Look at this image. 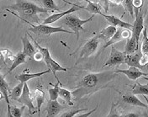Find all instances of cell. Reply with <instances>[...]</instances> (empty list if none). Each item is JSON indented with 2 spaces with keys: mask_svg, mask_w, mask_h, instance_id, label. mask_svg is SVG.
<instances>
[{
  "mask_svg": "<svg viewBox=\"0 0 148 117\" xmlns=\"http://www.w3.org/2000/svg\"><path fill=\"white\" fill-rule=\"evenodd\" d=\"M117 76L115 71L92 72L84 76L72 91L73 98L78 101L83 97H89L99 90L109 87V83Z\"/></svg>",
  "mask_w": 148,
  "mask_h": 117,
  "instance_id": "6da1fadb",
  "label": "cell"
},
{
  "mask_svg": "<svg viewBox=\"0 0 148 117\" xmlns=\"http://www.w3.org/2000/svg\"><path fill=\"white\" fill-rule=\"evenodd\" d=\"M7 11L10 12L11 14H14L20 19H34L37 18V14L40 13H47L51 10L46 8H41L35 4L34 3L30 1H25V0H16L15 4L9 6L6 9Z\"/></svg>",
  "mask_w": 148,
  "mask_h": 117,
  "instance_id": "7a4b0ae2",
  "label": "cell"
},
{
  "mask_svg": "<svg viewBox=\"0 0 148 117\" xmlns=\"http://www.w3.org/2000/svg\"><path fill=\"white\" fill-rule=\"evenodd\" d=\"M24 22L27 23L29 25H30V27L29 28V30L32 31L33 33H35L37 36H51L54 33H58V32H63V33H67V34H74L73 31H69L65 30L62 26H58V27H53V26H50L49 25H45V24H40L38 25H35L33 24H31L30 22H29L26 19H21Z\"/></svg>",
  "mask_w": 148,
  "mask_h": 117,
  "instance_id": "3957f363",
  "label": "cell"
},
{
  "mask_svg": "<svg viewBox=\"0 0 148 117\" xmlns=\"http://www.w3.org/2000/svg\"><path fill=\"white\" fill-rule=\"evenodd\" d=\"M94 16H95V14L92 15L90 18L86 19H79L76 15H69L68 14L64 19L63 21H64L65 25L73 31L74 34L77 36V39H78L79 38V32H80V30H83V25L88 23V22L92 21Z\"/></svg>",
  "mask_w": 148,
  "mask_h": 117,
  "instance_id": "277c9868",
  "label": "cell"
},
{
  "mask_svg": "<svg viewBox=\"0 0 148 117\" xmlns=\"http://www.w3.org/2000/svg\"><path fill=\"white\" fill-rule=\"evenodd\" d=\"M99 36H94L92 39L88 40L82 47L80 55H79V58L77 60V62H79V60H83L84 58H88L91 55H92L97 50L98 45H99Z\"/></svg>",
  "mask_w": 148,
  "mask_h": 117,
  "instance_id": "5b68a950",
  "label": "cell"
},
{
  "mask_svg": "<svg viewBox=\"0 0 148 117\" xmlns=\"http://www.w3.org/2000/svg\"><path fill=\"white\" fill-rule=\"evenodd\" d=\"M68 4H72L73 7L71 9H69L68 10H66L62 13H58V14H53L50 16H48L47 18L43 20V24L45 25H50V24H52V23H55L57 20H59L61 18H62L65 15H68L70 14H73L74 12H77L80 9H84V6H79V5H77L75 3H69V2H66Z\"/></svg>",
  "mask_w": 148,
  "mask_h": 117,
  "instance_id": "8992f818",
  "label": "cell"
},
{
  "mask_svg": "<svg viewBox=\"0 0 148 117\" xmlns=\"http://www.w3.org/2000/svg\"><path fill=\"white\" fill-rule=\"evenodd\" d=\"M125 56H126V54L125 52L118 51L114 45H112L110 58L108 59V61L106 63H104L103 67L119 66L120 64H123V63H125Z\"/></svg>",
  "mask_w": 148,
  "mask_h": 117,
  "instance_id": "52a82bcc",
  "label": "cell"
},
{
  "mask_svg": "<svg viewBox=\"0 0 148 117\" xmlns=\"http://www.w3.org/2000/svg\"><path fill=\"white\" fill-rule=\"evenodd\" d=\"M18 103L25 105L26 107H28V109L29 111L30 114H33L35 112V106L33 105V97L29 92V89L28 87L27 83H25L24 85V89H23V93L21 94V96L19 97V99L17 100Z\"/></svg>",
  "mask_w": 148,
  "mask_h": 117,
  "instance_id": "ba28073f",
  "label": "cell"
},
{
  "mask_svg": "<svg viewBox=\"0 0 148 117\" xmlns=\"http://www.w3.org/2000/svg\"><path fill=\"white\" fill-rule=\"evenodd\" d=\"M135 11H136V20L132 28V34L136 36V41L139 43L140 36L144 30V19H143V14H142L141 9H140V11L138 10H135Z\"/></svg>",
  "mask_w": 148,
  "mask_h": 117,
  "instance_id": "9c48e42d",
  "label": "cell"
},
{
  "mask_svg": "<svg viewBox=\"0 0 148 117\" xmlns=\"http://www.w3.org/2000/svg\"><path fill=\"white\" fill-rule=\"evenodd\" d=\"M115 72H116V73H123V74H125L129 79L133 80V81L137 80L139 78H140L142 76H148V73L141 72L140 70V68L135 67H129V68L125 69V70L117 69Z\"/></svg>",
  "mask_w": 148,
  "mask_h": 117,
  "instance_id": "30bf717a",
  "label": "cell"
},
{
  "mask_svg": "<svg viewBox=\"0 0 148 117\" xmlns=\"http://www.w3.org/2000/svg\"><path fill=\"white\" fill-rule=\"evenodd\" d=\"M102 16L104 17V19L109 22L110 25H114L115 27H120L123 29H132L133 28V25L127 23V22H125L114 15H105V14H102Z\"/></svg>",
  "mask_w": 148,
  "mask_h": 117,
  "instance_id": "8fae6325",
  "label": "cell"
},
{
  "mask_svg": "<svg viewBox=\"0 0 148 117\" xmlns=\"http://www.w3.org/2000/svg\"><path fill=\"white\" fill-rule=\"evenodd\" d=\"M140 57H141V52H134V53H131V54L126 55L125 63L128 67H135L141 69L143 67L140 63Z\"/></svg>",
  "mask_w": 148,
  "mask_h": 117,
  "instance_id": "7c38bea8",
  "label": "cell"
},
{
  "mask_svg": "<svg viewBox=\"0 0 148 117\" xmlns=\"http://www.w3.org/2000/svg\"><path fill=\"white\" fill-rule=\"evenodd\" d=\"M50 72H51V70L49 69V68L47 70H46V71H43V72H36V73H29V71L27 72V70H25L23 73H21L19 75H16L15 78L17 80H18V81L25 83V82L32 79V78H38V77H40V76L46 74V73H49Z\"/></svg>",
  "mask_w": 148,
  "mask_h": 117,
  "instance_id": "4fadbf2b",
  "label": "cell"
},
{
  "mask_svg": "<svg viewBox=\"0 0 148 117\" xmlns=\"http://www.w3.org/2000/svg\"><path fill=\"white\" fill-rule=\"evenodd\" d=\"M62 109H63V106H62L59 104L57 99L50 100L48 105H47V107H46L47 116H58Z\"/></svg>",
  "mask_w": 148,
  "mask_h": 117,
  "instance_id": "5bb4252c",
  "label": "cell"
},
{
  "mask_svg": "<svg viewBox=\"0 0 148 117\" xmlns=\"http://www.w3.org/2000/svg\"><path fill=\"white\" fill-rule=\"evenodd\" d=\"M21 41L23 43V52L27 56L30 58H34V56L36 54V48L31 44L27 36L21 37Z\"/></svg>",
  "mask_w": 148,
  "mask_h": 117,
  "instance_id": "9a60e30c",
  "label": "cell"
},
{
  "mask_svg": "<svg viewBox=\"0 0 148 117\" xmlns=\"http://www.w3.org/2000/svg\"><path fill=\"white\" fill-rule=\"evenodd\" d=\"M122 100L124 103L128 104L130 105H134V106H140V107H143V108H148L147 105L142 103L140 99L136 96V94H125L123 96Z\"/></svg>",
  "mask_w": 148,
  "mask_h": 117,
  "instance_id": "2e32d148",
  "label": "cell"
},
{
  "mask_svg": "<svg viewBox=\"0 0 148 117\" xmlns=\"http://www.w3.org/2000/svg\"><path fill=\"white\" fill-rule=\"evenodd\" d=\"M138 50V42L136 41V36L132 34V36L128 39V41L126 42L125 48V53L126 55L131 54L136 52Z\"/></svg>",
  "mask_w": 148,
  "mask_h": 117,
  "instance_id": "e0dca14e",
  "label": "cell"
},
{
  "mask_svg": "<svg viewBox=\"0 0 148 117\" xmlns=\"http://www.w3.org/2000/svg\"><path fill=\"white\" fill-rule=\"evenodd\" d=\"M8 92H9V84L6 82L4 76L1 75L0 77V93H1V99H4L6 100L7 104H8V108H9V95H8Z\"/></svg>",
  "mask_w": 148,
  "mask_h": 117,
  "instance_id": "ac0fdd59",
  "label": "cell"
},
{
  "mask_svg": "<svg viewBox=\"0 0 148 117\" xmlns=\"http://www.w3.org/2000/svg\"><path fill=\"white\" fill-rule=\"evenodd\" d=\"M117 29H118L117 27H115V26L111 25H109V26L104 28L98 36H99V39H102L105 42H107L111 37L115 34V32L117 31Z\"/></svg>",
  "mask_w": 148,
  "mask_h": 117,
  "instance_id": "d6986e66",
  "label": "cell"
},
{
  "mask_svg": "<svg viewBox=\"0 0 148 117\" xmlns=\"http://www.w3.org/2000/svg\"><path fill=\"white\" fill-rule=\"evenodd\" d=\"M26 55L24 53V52H19L18 54L15 56L14 57V60L13 61L12 65L9 68V70L8 71V73L11 72L12 71H14L18 66L21 65V64H24L25 63V59H26Z\"/></svg>",
  "mask_w": 148,
  "mask_h": 117,
  "instance_id": "ffe728a7",
  "label": "cell"
},
{
  "mask_svg": "<svg viewBox=\"0 0 148 117\" xmlns=\"http://www.w3.org/2000/svg\"><path fill=\"white\" fill-rule=\"evenodd\" d=\"M122 29H123V28L118 27L117 31L115 32V34L112 36L110 39L105 43V45L103 46V50H104V49H106L107 47H109V46H110V45H114L115 43H117V42H119L120 41L124 40L123 36H122Z\"/></svg>",
  "mask_w": 148,
  "mask_h": 117,
  "instance_id": "44dd1931",
  "label": "cell"
},
{
  "mask_svg": "<svg viewBox=\"0 0 148 117\" xmlns=\"http://www.w3.org/2000/svg\"><path fill=\"white\" fill-rule=\"evenodd\" d=\"M24 85H25V83H23V82H20L18 85H16L13 89L10 91L9 98L13 100H18L19 97L21 96L22 93H23Z\"/></svg>",
  "mask_w": 148,
  "mask_h": 117,
  "instance_id": "7402d4cb",
  "label": "cell"
},
{
  "mask_svg": "<svg viewBox=\"0 0 148 117\" xmlns=\"http://www.w3.org/2000/svg\"><path fill=\"white\" fill-rule=\"evenodd\" d=\"M83 9L88 11L89 13H91L92 14H100V15H102L101 5L97 3L92 2L90 0L88 2V6L84 7Z\"/></svg>",
  "mask_w": 148,
  "mask_h": 117,
  "instance_id": "603a6c76",
  "label": "cell"
},
{
  "mask_svg": "<svg viewBox=\"0 0 148 117\" xmlns=\"http://www.w3.org/2000/svg\"><path fill=\"white\" fill-rule=\"evenodd\" d=\"M34 93H35V97H36V99L37 111H38V115L40 116V108H41V105H42V104L44 103V100H45V94H44L42 89H40L39 88H37Z\"/></svg>",
  "mask_w": 148,
  "mask_h": 117,
  "instance_id": "cb8c5ba5",
  "label": "cell"
},
{
  "mask_svg": "<svg viewBox=\"0 0 148 117\" xmlns=\"http://www.w3.org/2000/svg\"><path fill=\"white\" fill-rule=\"evenodd\" d=\"M49 69H51V72H53V74L55 75V78H56V81H60V80L58 79L57 76H56V72H62V71H63V72H66V71H67V69H66V68H65V67H62V66H61L59 63H57V62H56L53 58H51V59Z\"/></svg>",
  "mask_w": 148,
  "mask_h": 117,
  "instance_id": "d4e9b609",
  "label": "cell"
},
{
  "mask_svg": "<svg viewBox=\"0 0 148 117\" xmlns=\"http://www.w3.org/2000/svg\"><path fill=\"white\" fill-rule=\"evenodd\" d=\"M59 97L65 100L69 105H73V103L72 101L73 99V94L71 91L63 89V88H60L59 89Z\"/></svg>",
  "mask_w": 148,
  "mask_h": 117,
  "instance_id": "484cf974",
  "label": "cell"
},
{
  "mask_svg": "<svg viewBox=\"0 0 148 117\" xmlns=\"http://www.w3.org/2000/svg\"><path fill=\"white\" fill-rule=\"evenodd\" d=\"M33 41H34V43H35V45H36V47L39 49V51H40L41 52H42V54L44 56V62L46 63V66H47V67L49 68V67H50V62H51V59L52 58L51 56V54H50V52H49V50L47 49V48H45V47H42V46H40V45H39L38 43H37L36 41L33 39Z\"/></svg>",
  "mask_w": 148,
  "mask_h": 117,
  "instance_id": "4316f807",
  "label": "cell"
},
{
  "mask_svg": "<svg viewBox=\"0 0 148 117\" xmlns=\"http://www.w3.org/2000/svg\"><path fill=\"white\" fill-rule=\"evenodd\" d=\"M133 94H142L148 96V84L141 85L140 83H136L132 89Z\"/></svg>",
  "mask_w": 148,
  "mask_h": 117,
  "instance_id": "83f0119b",
  "label": "cell"
},
{
  "mask_svg": "<svg viewBox=\"0 0 148 117\" xmlns=\"http://www.w3.org/2000/svg\"><path fill=\"white\" fill-rule=\"evenodd\" d=\"M25 107V105H23L21 108H18L17 106H9V108H8V116H22L23 111Z\"/></svg>",
  "mask_w": 148,
  "mask_h": 117,
  "instance_id": "f1b7e54d",
  "label": "cell"
},
{
  "mask_svg": "<svg viewBox=\"0 0 148 117\" xmlns=\"http://www.w3.org/2000/svg\"><path fill=\"white\" fill-rule=\"evenodd\" d=\"M142 42H141V54H147L148 55V35H147V27L144 28L143 31H142Z\"/></svg>",
  "mask_w": 148,
  "mask_h": 117,
  "instance_id": "f546056e",
  "label": "cell"
},
{
  "mask_svg": "<svg viewBox=\"0 0 148 117\" xmlns=\"http://www.w3.org/2000/svg\"><path fill=\"white\" fill-rule=\"evenodd\" d=\"M59 84H60V81H57V83L54 85V88L48 89L49 94H50V100H56V99H58V97H59V89H60Z\"/></svg>",
  "mask_w": 148,
  "mask_h": 117,
  "instance_id": "4dcf8cb0",
  "label": "cell"
},
{
  "mask_svg": "<svg viewBox=\"0 0 148 117\" xmlns=\"http://www.w3.org/2000/svg\"><path fill=\"white\" fill-rule=\"evenodd\" d=\"M42 3L44 5V7L48 9L51 11H59L60 9L57 7V5L56 4L54 0H42Z\"/></svg>",
  "mask_w": 148,
  "mask_h": 117,
  "instance_id": "1f68e13d",
  "label": "cell"
},
{
  "mask_svg": "<svg viewBox=\"0 0 148 117\" xmlns=\"http://www.w3.org/2000/svg\"><path fill=\"white\" fill-rule=\"evenodd\" d=\"M124 6L125 9L130 13V16L133 17L134 16V7L132 4V0H124Z\"/></svg>",
  "mask_w": 148,
  "mask_h": 117,
  "instance_id": "d6a6232c",
  "label": "cell"
},
{
  "mask_svg": "<svg viewBox=\"0 0 148 117\" xmlns=\"http://www.w3.org/2000/svg\"><path fill=\"white\" fill-rule=\"evenodd\" d=\"M1 54L3 55V59L6 61L7 58H8V61H11L13 63V61L14 60V57L15 56H13V54L11 53V52L9 51V49H4V50H2L1 51Z\"/></svg>",
  "mask_w": 148,
  "mask_h": 117,
  "instance_id": "836d02e7",
  "label": "cell"
},
{
  "mask_svg": "<svg viewBox=\"0 0 148 117\" xmlns=\"http://www.w3.org/2000/svg\"><path fill=\"white\" fill-rule=\"evenodd\" d=\"M84 110H87V109H74V110H70V111L64 112V113L61 114V116H77L78 113L84 111Z\"/></svg>",
  "mask_w": 148,
  "mask_h": 117,
  "instance_id": "e575fe53",
  "label": "cell"
},
{
  "mask_svg": "<svg viewBox=\"0 0 148 117\" xmlns=\"http://www.w3.org/2000/svg\"><path fill=\"white\" fill-rule=\"evenodd\" d=\"M132 4L134 7V10H138L143 5V0H132Z\"/></svg>",
  "mask_w": 148,
  "mask_h": 117,
  "instance_id": "d590c367",
  "label": "cell"
},
{
  "mask_svg": "<svg viewBox=\"0 0 148 117\" xmlns=\"http://www.w3.org/2000/svg\"><path fill=\"white\" fill-rule=\"evenodd\" d=\"M132 36V31L130 29H122V36L124 39H129Z\"/></svg>",
  "mask_w": 148,
  "mask_h": 117,
  "instance_id": "8d00e7d4",
  "label": "cell"
},
{
  "mask_svg": "<svg viewBox=\"0 0 148 117\" xmlns=\"http://www.w3.org/2000/svg\"><path fill=\"white\" fill-rule=\"evenodd\" d=\"M34 59L35 61L36 62H41V61H44V56L42 54V52L40 51L36 52V54L34 56Z\"/></svg>",
  "mask_w": 148,
  "mask_h": 117,
  "instance_id": "74e56055",
  "label": "cell"
},
{
  "mask_svg": "<svg viewBox=\"0 0 148 117\" xmlns=\"http://www.w3.org/2000/svg\"><path fill=\"white\" fill-rule=\"evenodd\" d=\"M140 63L142 67H145L147 64H148V55L142 54L140 60Z\"/></svg>",
  "mask_w": 148,
  "mask_h": 117,
  "instance_id": "f35d334b",
  "label": "cell"
},
{
  "mask_svg": "<svg viewBox=\"0 0 148 117\" xmlns=\"http://www.w3.org/2000/svg\"><path fill=\"white\" fill-rule=\"evenodd\" d=\"M109 2L110 0H100V5L104 9L105 12L109 11Z\"/></svg>",
  "mask_w": 148,
  "mask_h": 117,
  "instance_id": "ab89813d",
  "label": "cell"
},
{
  "mask_svg": "<svg viewBox=\"0 0 148 117\" xmlns=\"http://www.w3.org/2000/svg\"><path fill=\"white\" fill-rule=\"evenodd\" d=\"M107 116H119V114L116 112V110H114V104L112 105L110 113Z\"/></svg>",
  "mask_w": 148,
  "mask_h": 117,
  "instance_id": "60d3db41",
  "label": "cell"
},
{
  "mask_svg": "<svg viewBox=\"0 0 148 117\" xmlns=\"http://www.w3.org/2000/svg\"><path fill=\"white\" fill-rule=\"evenodd\" d=\"M98 109V105H97V106H96V107H95V108L93 109H92V110H91V111H89V112H87V113H86V114H81V115H77V116H81V117L89 116H90V115H91V114H92V113H93V112H94V111H96V109Z\"/></svg>",
  "mask_w": 148,
  "mask_h": 117,
  "instance_id": "b9f144b4",
  "label": "cell"
},
{
  "mask_svg": "<svg viewBox=\"0 0 148 117\" xmlns=\"http://www.w3.org/2000/svg\"><path fill=\"white\" fill-rule=\"evenodd\" d=\"M123 116L125 117H136V116H140V115H139L138 113H135V112H133V113H127V114H125V115H124Z\"/></svg>",
  "mask_w": 148,
  "mask_h": 117,
  "instance_id": "7bdbcfd3",
  "label": "cell"
},
{
  "mask_svg": "<svg viewBox=\"0 0 148 117\" xmlns=\"http://www.w3.org/2000/svg\"><path fill=\"white\" fill-rule=\"evenodd\" d=\"M110 1L112 2L113 3H114V4H117V5L121 4V3H122V2H124V0H110Z\"/></svg>",
  "mask_w": 148,
  "mask_h": 117,
  "instance_id": "ee69618b",
  "label": "cell"
},
{
  "mask_svg": "<svg viewBox=\"0 0 148 117\" xmlns=\"http://www.w3.org/2000/svg\"><path fill=\"white\" fill-rule=\"evenodd\" d=\"M144 98H145V99H146V101H147V107H148V99L147 98V95H145L144 96Z\"/></svg>",
  "mask_w": 148,
  "mask_h": 117,
  "instance_id": "f6af8a7d",
  "label": "cell"
},
{
  "mask_svg": "<svg viewBox=\"0 0 148 117\" xmlns=\"http://www.w3.org/2000/svg\"><path fill=\"white\" fill-rule=\"evenodd\" d=\"M143 79H145V80L148 81V78H147V77H143Z\"/></svg>",
  "mask_w": 148,
  "mask_h": 117,
  "instance_id": "bcb514c9",
  "label": "cell"
},
{
  "mask_svg": "<svg viewBox=\"0 0 148 117\" xmlns=\"http://www.w3.org/2000/svg\"><path fill=\"white\" fill-rule=\"evenodd\" d=\"M90 1H92V2H94V3H97V1H98V0H90Z\"/></svg>",
  "mask_w": 148,
  "mask_h": 117,
  "instance_id": "7dc6e473",
  "label": "cell"
},
{
  "mask_svg": "<svg viewBox=\"0 0 148 117\" xmlns=\"http://www.w3.org/2000/svg\"><path fill=\"white\" fill-rule=\"evenodd\" d=\"M82 1H85V2H87V3H88V2L89 0H82Z\"/></svg>",
  "mask_w": 148,
  "mask_h": 117,
  "instance_id": "c3c4849f",
  "label": "cell"
}]
</instances>
